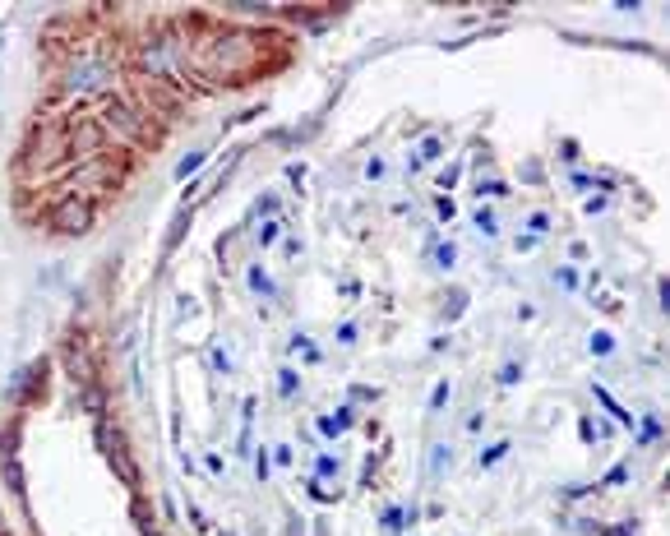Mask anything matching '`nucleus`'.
I'll list each match as a JSON object with an SVG mask.
<instances>
[{"label":"nucleus","instance_id":"nucleus-3","mask_svg":"<svg viewBox=\"0 0 670 536\" xmlns=\"http://www.w3.org/2000/svg\"><path fill=\"white\" fill-rule=\"evenodd\" d=\"M610 347H615L610 333H592V352H597V356H610Z\"/></svg>","mask_w":670,"mask_h":536},{"label":"nucleus","instance_id":"nucleus-1","mask_svg":"<svg viewBox=\"0 0 670 536\" xmlns=\"http://www.w3.org/2000/svg\"><path fill=\"white\" fill-rule=\"evenodd\" d=\"M51 232H60V236H84L88 226H93V204L88 199H79V195H60L56 204H51Z\"/></svg>","mask_w":670,"mask_h":536},{"label":"nucleus","instance_id":"nucleus-2","mask_svg":"<svg viewBox=\"0 0 670 536\" xmlns=\"http://www.w3.org/2000/svg\"><path fill=\"white\" fill-rule=\"evenodd\" d=\"M102 444H107V453H111V467H116V476H121L126 485H139L135 457H130V448H126V435H121V430H107V426H102Z\"/></svg>","mask_w":670,"mask_h":536}]
</instances>
